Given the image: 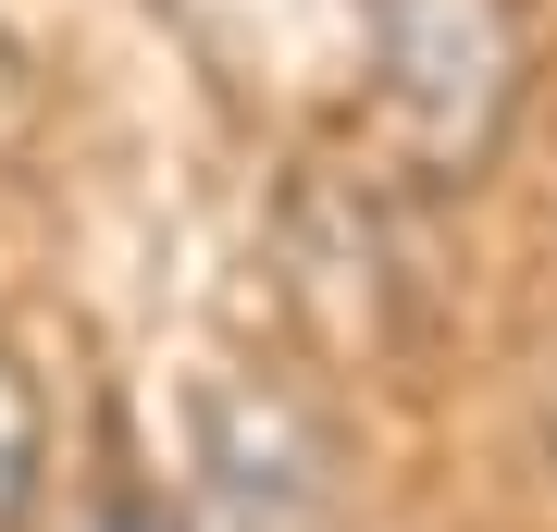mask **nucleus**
<instances>
[{"label": "nucleus", "instance_id": "obj_3", "mask_svg": "<svg viewBox=\"0 0 557 532\" xmlns=\"http://www.w3.org/2000/svg\"><path fill=\"white\" fill-rule=\"evenodd\" d=\"M87 532H174V508H161V495H112Z\"/></svg>", "mask_w": 557, "mask_h": 532}, {"label": "nucleus", "instance_id": "obj_1", "mask_svg": "<svg viewBox=\"0 0 557 532\" xmlns=\"http://www.w3.org/2000/svg\"><path fill=\"white\" fill-rule=\"evenodd\" d=\"M520 75H533L520 0H372V99L421 186H471L496 161Z\"/></svg>", "mask_w": 557, "mask_h": 532}, {"label": "nucleus", "instance_id": "obj_2", "mask_svg": "<svg viewBox=\"0 0 557 532\" xmlns=\"http://www.w3.org/2000/svg\"><path fill=\"white\" fill-rule=\"evenodd\" d=\"M38 508V384H25V359L0 347V532Z\"/></svg>", "mask_w": 557, "mask_h": 532}]
</instances>
